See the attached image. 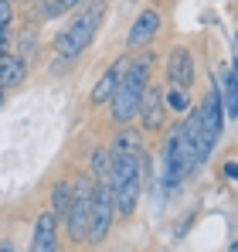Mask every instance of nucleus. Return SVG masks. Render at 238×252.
I'll return each instance as SVG.
<instances>
[{
    "mask_svg": "<svg viewBox=\"0 0 238 252\" xmlns=\"http://www.w3.org/2000/svg\"><path fill=\"white\" fill-rule=\"evenodd\" d=\"M153 51H140V55H129L126 65H122V75L116 82V92L109 99V120L116 126H129L140 113V102H143V92L150 85L153 75Z\"/></svg>",
    "mask_w": 238,
    "mask_h": 252,
    "instance_id": "obj_1",
    "label": "nucleus"
},
{
    "mask_svg": "<svg viewBox=\"0 0 238 252\" xmlns=\"http://www.w3.org/2000/svg\"><path fill=\"white\" fill-rule=\"evenodd\" d=\"M102 21H106V0H85L79 10H72V21L55 34L51 51L65 62H75L79 55L89 51V44L95 41Z\"/></svg>",
    "mask_w": 238,
    "mask_h": 252,
    "instance_id": "obj_2",
    "label": "nucleus"
},
{
    "mask_svg": "<svg viewBox=\"0 0 238 252\" xmlns=\"http://www.w3.org/2000/svg\"><path fill=\"white\" fill-rule=\"evenodd\" d=\"M143 177H147V157L140 154H113V170H109V191H113V205L116 218H133V211L140 205L143 194Z\"/></svg>",
    "mask_w": 238,
    "mask_h": 252,
    "instance_id": "obj_3",
    "label": "nucleus"
},
{
    "mask_svg": "<svg viewBox=\"0 0 238 252\" xmlns=\"http://www.w3.org/2000/svg\"><path fill=\"white\" fill-rule=\"evenodd\" d=\"M92 174H82L79 181H72V201H68V211L61 218L65 232H68V242L72 246H82L85 235H89V208H92Z\"/></svg>",
    "mask_w": 238,
    "mask_h": 252,
    "instance_id": "obj_4",
    "label": "nucleus"
},
{
    "mask_svg": "<svg viewBox=\"0 0 238 252\" xmlns=\"http://www.w3.org/2000/svg\"><path fill=\"white\" fill-rule=\"evenodd\" d=\"M113 225H116L113 191H109V184H95L92 188V208H89V235H85V242L89 246H102L109 239Z\"/></svg>",
    "mask_w": 238,
    "mask_h": 252,
    "instance_id": "obj_5",
    "label": "nucleus"
},
{
    "mask_svg": "<svg viewBox=\"0 0 238 252\" xmlns=\"http://www.w3.org/2000/svg\"><path fill=\"white\" fill-rule=\"evenodd\" d=\"M194 75H198V68H194V51L184 48V44L170 48V55H167V85H170V89L191 92Z\"/></svg>",
    "mask_w": 238,
    "mask_h": 252,
    "instance_id": "obj_6",
    "label": "nucleus"
},
{
    "mask_svg": "<svg viewBox=\"0 0 238 252\" xmlns=\"http://www.w3.org/2000/svg\"><path fill=\"white\" fill-rule=\"evenodd\" d=\"M160 28H163V17H160L157 7L140 10L136 21H133V28L126 31V48H129V51H143V48H150L153 38L160 34Z\"/></svg>",
    "mask_w": 238,
    "mask_h": 252,
    "instance_id": "obj_7",
    "label": "nucleus"
},
{
    "mask_svg": "<svg viewBox=\"0 0 238 252\" xmlns=\"http://www.w3.org/2000/svg\"><path fill=\"white\" fill-rule=\"evenodd\" d=\"M136 120L143 123L147 133H160L163 123H167V106H163V89H153V85H147V92H143V102H140V113H136Z\"/></svg>",
    "mask_w": 238,
    "mask_h": 252,
    "instance_id": "obj_8",
    "label": "nucleus"
},
{
    "mask_svg": "<svg viewBox=\"0 0 238 252\" xmlns=\"http://www.w3.org/2000/svg\"><path fill=\"white\" fill-rule=\"evenodd\" d=\"M28 252H58V218L51 211H41L34 218V232H31Z\"/></svg>",
    "mask_w": 238,
    "mask_h": 252,
    "instance_id": "obj_9",
    "label": "nucleus"
},
{
    "mask_svg": "<svg viewBox=\"0 0 238 252\" xmlns=\"http://www.w3.org/2000/svg\"><path fill=\"white\" fill-rule=\"evenodd\" d=\"M126 58H129V55H122L119 62H113V65L99 75V82L92 85V92H89V102H92V106H102V102H109V99H113V92H116V82H119V75H122Z\"/></svg>",
    "mask_w": 238,
    "mask_h": 252,
    "instance_id": "obj_10",
    "label": "nucleus"
},
{
    "mask_svg": "<svg viewBox=\"0 0 238 252\" xmlns=\"http://www.w3.org/2000/svg\"><path fill=\"white\" fill-rule=\"evenodd\" d=\"M28 82V62L21 55H0V89H17Z\"/></svg>",
    "mask_w": 238,
    "mask_h": 252,
    "instance_id": "obj_11",
    "label": "nucleus"
},
{
    "mask_svg": "<svg viewBox=\"0 0 238 252\" xmlns=\"http://www.w3.org/2000/svg\"><path fill=\"white\" fill-rule=\"evenodd\" d=\"M218 92H221L225 120H235V116H238V92H235V68H232V65L225 68V79L218 82Z\"/></svg>",
    "mask_w": 238,
    "mask_h": 252,
    "instance_id": "obj_12",
    "label": "nucleus"
},
{
    "mask_svg": "<svg viewBox=\"0 0 238 252\" xmlns=\"http://www.w3.org/2000/svg\"><path fill=\"white\" fill-rule=\"evenodd\" d=\"M89 167H92V181L95 184H106L109 181V170H113V150L109 147H95L89 154Z\"/></svg>",
    "mask_w": 238,
    "mask_h": 252,
    "instance_id": "obj_13",
    "label": "nucleus"
},
{
    "mask_svg": "<svg viewBox=\"0 0 238 252\" xmlns=\"http://www.w3.org/2000/svg\"><path fill=\"white\" fill-rule=\"evenodd\" d=\"M109 150H113V154H140V150H143V136H140V129H133V126H119V136L113 140Z\"/></svg>",
    "mask_w": 238,
    "mask_h": 252,
    "instance_id": "obj_14",
    "label": "nucleus"
},
{
    "mask_svg": "<svg viewBox=\"0 0 238 252\" xmlns=\"http://www.w3.org/2000/svg\"><path fill=\"white\" fill-rule=\"evenodd\" d=\"M85 0H41V17L44 21H58V17H65V14H72V10H79Z\"/></svg>",
    "mask_w": 238,
    "mask_h": 252,
    "instance_id": "obj_15",
    "label": "nucleus"
},
{
    "mask_svg": "<svg viewBox=\"0 0 238 252\" xmlns=\"http://www.w3.org/2000/svg\"><path fill=\"white\" fill-rule=\"evenodd\" d=\"M68 201H72V184H68V181H58L55 191H51V208H48L58 218V225H61V218H65V211H68Z\"/></svg>",
    "mask_w": 238,
    "mask_h": 252,
    "instance_id": "obj_16",
    "label": "nucleus"
},
{
    "mask_svg": "<svg viewBox=\"0 0 238 252\" xmlns=\"http://www.w3.org/2000/svg\"><path fill=\"white\" fill-rule=\"evenodd\" d=\"M163 106L167 109H174V113H180V116H187L191 113V92H184V89H163Z\"/></svg>",
    "mask_w": 238,
    "mask_h": 252,
    "instance_id": "obj_17",
    "label": "nucleus"
},
{
    "mask_svg": "<svg viewBox=\"0 0 238 252\" xmlns=\"http://www.w3.org/2000/svg\"><path fill=\"white\" fill-rule=\"evenodd\" d=\"M10 21H14V3L0 0V24H10Z\"/></svg>",
    "mask_w": 238,
    "mask_h": 252,
    "instance_id": "obj_18",
    "label": "nucleus"
},
{
    "mask_svg": "<svg viewBox=\"0 0 238 252\" xmlns=\"http://www.w3.org/2000/svg\"><path fill=\"white\" fill-rule=\"evenodd\" d=\"M10 51V24H0V55Z\"/></svg>",
    "mask_w": 238,
    "mask_h": 252,
    "instance_id": "obj_19",
    "label": "nucleus"
},
{
    "mask_svg": "<svg viewBox=\"0 0 238 252\" xmlns=\"http://www.w3.org/2000/svg\"><path fill=\"white\" fill-rule=\"evenodd\" d=\"M225 177H228V181H235V177H238V167H235V160H228V164H225Z\"/></svg>",
    "mask_w": 238,
    "mask_h": 252,
    "instance_id": "obj_20",
    "label": "nucleus"
},
{
    "mask_svg": "<svg viewBox=\"0 0 238 252\" xmlns=\"http://www.w3.org/2000/svg\"><path fill=\"white\" fill-rule=\"evenodd\" d=\"M0 252H17V246H14L10 239H3V242H0Z\"/></svg>",
    "mask_w": 238,
    "mask_h": 252,
    "instance_id": "obj_21",
    "label": "nucleus"
},
{
    "mask_svg": "<svg viewBox=\"0 0 238 252\" xmlns=\"http://www.w3.org/2000/svg\"><path fill=\"white\" fill-rule=\"evenodd\" d=\"M3 102H7V89H0V109H3Z\"/></svg>",
    "mask_w": 238,
    "mask_h": 252,
    "instance_id": "obj_22",
    "label": "nucleus"
},
{
    "mask_svg": "<svg viewBox=\"0 0 238 252\" xmlns=\"http://www.w3.org/2000/svg\"><path fill=\"white\" fill-rule=\"evenodd\" d=\"M153 3H160V0H153Z\"/></svg>",
    "mask_w": 238,
    "mask_h": 252,
    "instance_id": "obj_23",
    "label": "nucleus"
}]
</instances>
